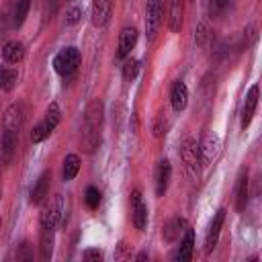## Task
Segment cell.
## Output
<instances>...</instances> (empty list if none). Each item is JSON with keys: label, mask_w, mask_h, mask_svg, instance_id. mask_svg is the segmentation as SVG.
<instances>
[{"label": "cell", "mask_w": 262, "mask_h": 262, "mask_svg": "<svg viewBox=\"0 0 262 262\" xmlns=\"http://www.w3.org/2000/svg\"><path fill=\"white\" fill-rule=\"evenodd\" d=\"M100 131H102V102L96 98L92 100L84 111V123H82V147L92 154L100 143Z\"/></svg>", "instance_id": "1"}, {"label": "cell", "mask_w": 262, "mask_h": 262, "mask_svg": "<svg viewBox=\"0 0 262 262\" xmlns=\"http://www.w3.org/2000/svg\"><path fill=\"white\" fill-rule=\"evenodd\" d=\"M61 215H63V199H61V194L49 196V201L43 205L41 215H39L41 231H55L57 223L61 221Z\"/></svg>", "instance_id": "2"}, {"label": "cell", "mask_w": 262, "mask_h": 262, "mask_svg": "<svg viewBox=\"0 0 262 262\" xmlns=\"http://www.w3.org/2000/svg\"><path fill=\"white\" fill-rule=\"evenodd\" d=\"M80 61H82V55H80L78 47H63V49L57 51L55 57H53V70H55L59 76L66 78V76H72V74L78 70Z\"/></svg>", "instance_id": "3"}, {"label": "cell", "mask_w": 262, "mask_h": 262, "mask_svg": "<svg viewBox=\"0 0 262 262\" xmlns=\"http://www.w3.org/2000/svg\"><path fill=\"white\" fill-rule=\"evenodd\" d=\"M180 160L186 168V172L194 178L199 176V164H201V156H199V143L194 139H184L180 145Z\"/></svg>", "instance_id": "4"}, {"label": "cell", "mask_w": 262, "mask_h": 262, "mask_svg": "<svg viewBox=\"0 0 262 262\" xmlns=\"http://www.w3.org/2000/svg\"><path fill=\"white\" fill-rule=\"evenodd\" d=\"M162 14H164V0H147L145 6V33L147 39L151 41L162 25Z\"/></svg>", "instance_id": "5"}, {"label": "cell", "mask_w": 262, "mask_h": 262, "mask_svg": "<svg viewBox=\"0 0 262 262\" xmlns=\"http://www.w3.org/2000/svg\"><path fill=\"white\" fill-rule=\"evenodd\" d=\"M131 221L135 225V229L143 231L147 227V205L141 199V192L135 188L131 192Z\"/></svg>", "instance_id": "6"}, {"label": "cell", "mask_w": 262, "mask_h": 262, "mask_svg": "<svg viewBox=\"0 0 262 262\" xmlns=\"http://www.w3.org/2000/svg\"><path fill=\"white\" fill-rule=\"evenodd\" d=\"M225 209L221 207L215 217L211 219V225H209V231H207V237H205V254H211L217 246V239H219V233H221V227H223V221H225Z\"/></svg>", "instance_id": "7"}, {"label": "cell", "mask_w": 262, "mask_h": 262, "mask_svg": "<svg viewBox=\"0 0 262 262\" xmlns=\"http://www.w3.org/2000/svg\"><path fill=\"white\" fill-rule=\"evenodd\" d=\"M137 37H139V33H137L135 27H125L119 33V47H117V57L119 59H125V57L131 55L133 47L137 45Z\"/></svg>", "instance_id": "8"}, {"label": "cell", "mask_w": 262, "mask_h": 262, "mask_svg": "<svg viewBox=\"0 0 262 262\" xmlns=\"http://www.w3.org/2000/svg\"><path fill=\"white\" fill-rule=\"evenodd\" d=\"M256 106H258V84H252L248 94H246V100L242 104V129L246 131L254 119V113H256Z\"/></svg>", "instance_id": "9"}, {"label": "cell", "mask_w": 262, "mask_h": 262, "mask_svg": "<svg viewBox=\"0 0 262 262\" xmlns=\"http://www.w3.org/2000/svg\"><path fill=\"white\" fill-rule=\"evenodd\" d=\"M219 137H217V133H207L205 137H203V141H201V145H199V156H201V164L203 166H209L213 160H215V156H217V151H219Z\"/></svg>", "instance_id": "10"}, {"label": "cell", "mask_w": 262, "mask_h": 262, "mask_svg": "<svg viewBox=\"0 0 262 262\" xmlns=\"http://www.w3.org/2000/svg\"><path fill=\"white\" fill-rule=\"evenodd\" d=\"M49 184H51V172L45 170V172H41L39 178L35 180V184H33V188H31V192H29V201H31L33 205L43 203V201L49 196Z\"/></svg>", "instance_id": "11"}, {"label": "cell", "mask_w": 262, "mask_h": 262, "mask_svg": "<svg viewBox=\"0 0 262 262\" xmlns=\"http://www.w3.org/2000/svg\"><path fill=\"white\" fill-rule=\"evenodd\" d=\"M113 16V0H92V25L106 27Z\"/></svg>", "instance_id": "12"}, {"label": "cell", "mask_w": 262, "mask_h": 262, "mask_svg": "<svg viewBox=\"0 0 262 262\" xmlns=\"http://www.w3.org/2000/svg\"><path fill=\"white\" fill-rule=\"evenodd\" d=\"M170 104H172L174 113H182L186 108V104H188V88H186L184 82L176 80L172 84V88H170Z\"/></svg>", "instance_id": "13"}, {"label": "cell", "mask_w": 262, "mask_h": 262, "mask_svg": "<svg viewBox=\"0 0 262 262\" xmlns=\"http://www.w3.org/2000/svg\"><path fill=\"white\" fill-rule=\"evenodd\" d=\"M16 145H18V131H12V129H4L2 131V139H0V154H2V160L4 164H8L16 151Z\"/></svg>", "instance_id": "14"}, {"label": "cell", "mask_w": 262, "mask_h": 262, "mask_svg": "<svg viewBox=\"0 0 262 262\" xmlns=\"http://www.w3.org/2000/svg\"><path fill=\"white\" fill-rule=\"evenodd\" d=\"M170 176H172V166L168 160H160L158 168H156V194L164 196L170 184Z\"/></svg>", "instance_id": "15"}, {"label": "cell", "mask_w": 262, "mask_h": 262, "mask_svg": "<svg viewBox=\"0 0 262 262\" xmlns=\"http://www.w3.org/2000/svg\"><path fill=\"white\" fill-rule=\"evenodd\" d=\"M4 129H12V131H18L23 127V121H25V108L20 102H14L6 108L4 113Z\"/></svg>", "instance_id": "16"}, {"label": "cell", "mask_w": 262, "mask_h": 262, "mask_svg": "<svg viewBox=\"0 0 262 262\" xmlns=\"http://www.w3.org/2000/svg\"><path fill=\"white\" fill-rule=\"evenodd\" d=\"M186 227H188V223H186L184 217H174V219H170V221L164 225L162 237H164L166 242H176V239L182 237V233L186 231Z\"/></svg>", "instance_id": "17"}, {"label": "cell", "mask_w": 262, "mask_h": 262, "mask_svg": "<svg viewBox=\"0 0 262 262\" xmlns=\"http://www.w3.org/2000/svg\"><path fill=\"white\" fill-rule=\"evenodd\" d=\"M192 252H194V231L190 227H186V231L182 233V239H180V246H178L174 258L178 262H188L192 258Z\"/></svg>", "instance_id": "18"}, {"label": "cell", "mask_w": 262, "mask_h": 262, "mask_svg": "<svg viewBox=\"0 0 262 262\" xmlns=\"http://www.w3.org/2000/svg\"><path fill=\"white\" fill-rule=\"evenodd\" d=\"M2 59L6 63H20L25 59V43L23 41H16V39L4 43V47H2Z\"/></svg>", "instance_id": "19"}, {"label": "cell", "mask_w": 262, "mask_h": 262, "mask_svg": "<svg viewBox=\"0 0 262 262\" xmlns=\"http://www.w3.org/2000/svg\"><path fill=\"white\" fill-rule=\"evenodd\" d=\"M248 184H250L248 170H242L239 178H237V188H235V209L237 211H246V207H248V194H250Z\"/></svg>", "instance_id": "20"}, {"label": "cell", "mask_w": 262, "mask_h": 262, "mask_svg": "<svg viewBox=\"0 0 262 262\" xmlns=\"http://www.w3.org/2000/svg\"><path fill=\"white\" fill-rule=\"evenodd\" d=\"M184 20V0H170V18L168 27L172 33H180Z\"/></svg>", "instance_id": "21"}, {"label": "cell", "mask_w": 262, "mask_h": 262, "mask_svg": "<svg viewBox=\"0 0 262 262\" xmlns=\"http://www.w3.org/2000/svg\"><path fill=\"white\" fill-rule=\"evenodd\" d=\"M78 172H80V158H78V154H68L63 158V162H61V178L66 182H70V180H74L78 176Z\"/></svg>", "instance_id": "22"}, {"label": "cell", "mask_w": 262, "mask_h": 262, "mask_svg": "<svg viewBox=\"0 0 262 262\" xmlns=\"http://www.w3.org/2000/svg\"><path fill=\"white\" fill-rule=\"evenodd\" d=\"M59 121H61V108H59V104H57V102H49V106H47V111H45V117H43V121H41L49 135L55 131V127L59 125Z\"/></svg>", "instance_id": "23"}, {"label": "cell", "mask_w": 262, "mask_h": 262, "mask_svg": "<svg viewBox=\"0 0 262 262\" xmlns=\"http://www.w3.org/2000/svg\"><path fill=\"white\" fill-rule=\"evenodd\" d=\"M31 8V0H14L12 2V29H20L23 23L27 20Z\"/></svg>", "instance_id": "24"}, {"label": "cell", "mask_w": 262, "mask_h": 262, "mask_svg": "<svg viewBox=\"0 0 262 262\" xmlns=\"http://www.w3.org/2000/svg\"><path fill=\"white\" fill-rule=\"evenodd\" d=\"M16 80H18V72L10 66H0V90L4 92H10L14 86H16Z\"/></svg>", "instance_id": "25"}, {"label": "cell", "mask_w": 262, "mask_h": 262, "mask_svg": "<svg viewBox=\"0 0 262 262\" xmlns=\"http://www.w3.org/2000/svg\"><path fill=\"white\" fill-rule=\"evenodd\" d=\"M139 74V61L135 57H125V63H123V70H121V76L125 82H133Z\"/></svg>", "instance_id": "26"}, {"label": "cell", "mask_w": 262, "mask_h": 262, "mask_svg": "<svg viewBox=\"0 0 262 262\" xmlns=\"http://www.w3.org/2000/svg\"><path fill=\"white\" fill-rule=\"evenodd\" d=\"M100 201H102L100 190H98L96 186H88L86 192H84V203H86V207H88L90 211H96V209L100 207Z\"/></svg>", "instance_id": "27"}, {"label": "cell", "mask_w": 262, "mask_h": 262, "mask_svg": "<svg viewBox=\"0 0 262 262\" xmlns=\"http://www.w3.org/2000/svg\"><path fill=\"white\" fill-rule=\"evenodd\" d=\"M53 252V231H41V258H51Z\"/></svg>", "instance_id": "28"}, {"label": "cell", "mask_w": 262, "mask_h": 262, "mask_svg": "<svg viewBox=\"0 0 262 262\" xmlns=\"http://www.w3.org/2000/svg\"><path fill=\"white\" fill-rule=\"evenodd\" d=\"M233 0H207V8H209V14L211 16H221L229 6H231Z\"/></svg>", "instance_id": "29"}, {"label": "cell", "mask_w": 262, "mask_h": 262, "mask_svg": "<svg viewBox=\"0 0 262 262\" xmlns=\"http://www.w3.org/2000/svg\"><path fill=\"white\" fill-rule=\"evenodd\" d=\"M16 260H31L33 258V248L29 242H20L16 248H14V254H12Z\"/></svg>", "instance_id": "30"}, {"label": "cell", "mask_w": 262, "mask_h": 262, "mask_svg": "<svg viewBox=\"0 0 262 262\" xmlns=\"http://www.w3.org/2000/svg\"><path fill=\"white\" fill-rule=\"evenodd\" d=\"M166 129H168V123H166V117H164V113H158V117L154 119V125H151V131H154V135H156V137H162V135L166 133Z\"/></svg>", "instance_id": "31"}, {"label": "cell", "mask_w": 262, "mask_h": 262, "mask_svg": "<svg viewBox=\"0 0 262 262\" xmlns=\"http://www.w3.org/2000/svg\"><path fill=\"white\" fill-rule=\"evenodd\" d=\"M80 18H82V8H80V6L74 4V6H70V8L66 10V25H68V27L80 23Z\"/></svg>", "instance_id": "32"}, {"label": "cell", "mask_w": 262, "mask_h": 262, "mask_svg": "<svg viewBox=\"0 0 262 262\" xmlns=\"http://www.w3.org/2000/svg\"><path fill=\"white\" fill-rule=\"evenodd\" d=\"M49 137V133H47V129L43 127V123H37L33 129H31V141L33 143H41V141H45Z\"/></svg>", "instance_id": "33"}, {"label": "cell", "mask_w": 262, "mask_h": 262, "mask_svg": "<svg viewBox=\"0 0 262 262\" xmlns=\"http://www.w3.org/2000/svg\"><path fill=\"white\" fill-rule=\"evenodd\" d=\"M82 258L84 260H94V262H100L104 258V254L98 250V248H90V250H84L82 252Z\"/></svg>", "instance_id": "34"}, {"label": "cell", "mask_w": 262, "mask_h": 262, "mask_svg": "<svg viewBox=\"0 0 262 262\" xmlns=\"http://www.w3.org/2000/svg\"><path fill=\"white\" fill-rule=\"evenodd\" d=\"M207 37H209V31H207V27H205V23H203V25L199 27V31H196V37H194V39H196V43H199V45H203Z\"/></svg>", "instance_id": "35"}, {"label": "cell", "mask_w": 262, "mask_h": 262, "mask_svg": "<svg viewBox=\"0 0 262 262\" xmlns=\"http://www.w3.org/2000/svg\"><path fill=\"white\" fill-rule=\"evenodd\" d=\"M147 258V252H139L137 256H135V260H145Z\"/></svg>", "instance_id": "36"}, {"label": "cell", "mask_w": 262, "mask_h": 262, "mask_svg": "<svg viewBox=\"0 0 262 262\" xmlns=\"http://www.w3.org/2000/svg\"><path fill=\"white\" fill-rule=\"evenodd\" d=\"M0 227H2V219H0Z\"/></svg>", "instance_id": "37"}, {"label": "cell", "mask_w": 262, "mask_h": 262, "mask_svg": "<svg viewBox=\"0 0 262 262\" xmlns=\"http://www.w3.org/2000/svg\"><path fill=\"white\" fill-rule=\"evenodd\" d=\"M0 176H2V170H0Z\"/></svg>", "instance_id": "38"}, {"label": "cell", "mask_w": 262, "mask_h": 262, "mask_svg": "<svg viewBox=\"0 0 262 262\" xmlns=\"http://www.w3.org/2000/svg\"><path fill=\"white\" fill-rule=\"evenodd\" d=\"M164 2H166V0H164Z\"/></svg>", "instance_id": "39"}]
</instances>
